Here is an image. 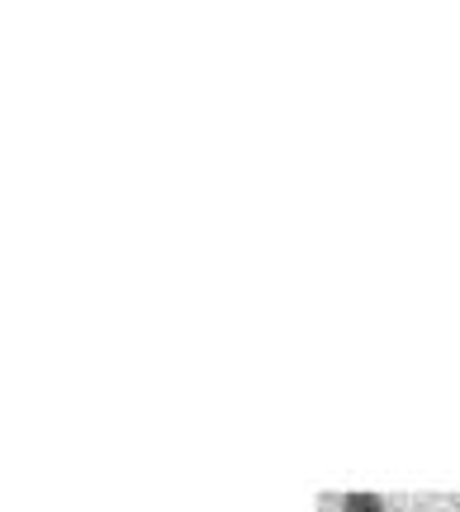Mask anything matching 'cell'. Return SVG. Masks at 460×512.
<instances>
[{
    "label": "cell",
    "instance_id": "cell-1",
    "mask_svg": "<svg viewBox=\"0 0 460 512\" xmlns=\"http://www.w3.org/2000/svg\"><path fill=\"white\" fill-rule=\"evenodd\" d=\"M342 512H385V498L380 494H347Z\"/></svg>",
    "mask_w": 460,
    "mask_h": 512
}]
</instances>
